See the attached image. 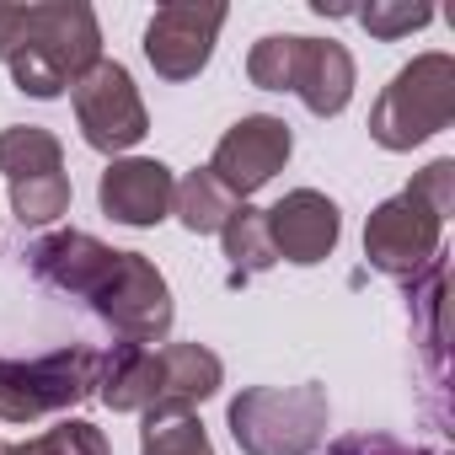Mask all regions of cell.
Returning <instances> with one entry per match:
<instances>
[{
  "label": "cell",
  "mask_w": 455,
  "mask_h": 455,
  "mask_svg": "<svg viewBox=\"0 0 455 455\" xmlns=\"http://www.w3.org/2000/svg\"><path fill=\"white\" fill-rule=\"evenodd\" d=\"M450 209H455V161L439 156L396 198L370 209V220H364V258H370V268L396 279V284L418 279L439 258V236H444Z\"/></svg>",
  "instance_id": "6da1fadb"
},
{
  "label": "cell",
  "mask_w": 455,
  "mask_h": 455,
  "mask_svg": "<svg viewBox=\"0 0 455 455\" xmlns=\"http://www.w3.org/2000/svg\"><path fill=\"white\" fill-rule=\"evenodd\" d=\"M97 60H102V28H97V12L86 0H38V6H22L17 38L6 54L17 92L54 102Z\"/></svg>",
  "instance_id": "7a4b0ae2"
},
{
  "label": "cell",
  "mask_w": 455,
  "mask_h": 455,
  "mask_svg": "<svg viewBox=\"0 0 455 455\" xmlns=\"http://www.w3.org/2000/svg\"><path fill=\"white\" fill-rule=\"evenodd\" d=\"M231 418V439L242 444V455H311L327 439V386L306 380V386H247L225 407Z\"/></svg>",
  "instance_id": "3957f363"
},
{
  "label": "cell",
  "mask_w": 455,
  "mask_h": 455,
  "mask_svg": "<svg viewBox=\"0 0 455 455\" xmlns=\"http://www.w3.org/2000/svg\"><path fill=\"white\" fill-rule=\"evenodd\" d=\"M455 118V60L450 54H418L391 76V86L370 108V140L380 150H412L450 129Z\"/></svg>",
  "instance_id": "277c9868"
},
{
  "label": "cell",
  "mask_w": 455,
  "mask_h": 455,
  "mask_svg": "<svg viewBox=\"0 0 455 455\" xmlns=\"http://www.w3.org/2000/svg\"><path fill=\"white\" fill-rule=\"evenodd\" d=\"M102 348L70 343L44 359H0V423H38L97 396Z\"/></svg>",
  "instance_id": "5b68a950"
},
{
  "label": "cell",
  "mask_w": 455,
  "mask_h": 455,
  "mask_svg": "<svg viewBox=\"0 0 455 455\" xmlns=\"http://www.w3.org/2000/svg\"><path fill=\"white\" fill-rule=\"evenodd\" d=\"M97 311V322H108L124 343H166L172 322H177V306H172V284L166 274L145 258V252H118L108 284L86 300Z\"/></svg>",
  "instance_id": "8992f818"
},
{
  "label": "cell",
  "mask_w": 455,
  "mask_h": 455,
  "mask_svg": "<svg viewBox=\"0 0 455 455\" xmlns=\"http://www.w3.org/2000/svg\"><path fill=\"white\" fill-rule=\"evenodd\" d=\"M70 102H76V124H81V140L102 156H124L134 150L145 134H150V113L140 102V86L134 76L118 65V60H97L76 86H70Z\"/></svg>",
  "instance_id": "52a82bcc"
},
{
  "label": "cell",
  "mask_w": 455,
  "mask_h": 455,
  "mask_svg": "<svg viewBox=\"0 0 455 455\" xmlns=\"http://www.w3.org/2000/svg\"><path fill=\"white\" fill-rule=\"evenodd\" d=\"M290 150H295V134H290L284 118H274V113H247V118H236L231 129L220 134V145H214V156H209V172L247 204L258 188H268V182L284 172Z\"/></svg>",
  "instance_id": "ba28073f"
},
{
  "label": "cell",
  "mask_w": 455,
  "mask_h": 455,
  "mask_svg": "<svg viewBox=\"0 0 455 455\" xmlns=\"http://www.w3.org/2000/svg\"><path fill=\"white\" fill-rule=\"evenodd\" d=\"M220 28H225V6H198V0H172V6H161L145 28L150 70L161 81H193L214 54Z\"/></svg>",
  "instance_id": "9c48e42d"
},
{
  "label": "cell",
  "mask_w": 455,
  "mask_h": 455,
  "mask_svg": "<svg viewBox=\"0 0 455 455\" xmlns=\"http://www.w3.org/2000/svg\"><path fill=\"white\" fill-rule=\"evenodd\" d=\"M268 220V242H274V258L295 263V268H311V263H327L338 236H343V214L327 193L316 188H295L284 193L274 209H263Z\"/></svg>",
  "instance_id": "30bf717a"
},
{
  "label": "cell",
  "mask_w": 455,
  "mask_h": 455,
  "mask_svg": "<svg viewBox=\"0 0 455 455\" xmlns=\"http://www.w3.org/2000/svg\"><path fill=\"white\" fill-rule=\"evenodd\" d=\"M172 166L156 161V156H118L108 161L102 182H97V198H102V214L129 225V231H150L172 214Z\"/></svg>",
  "instance_id": "8fae6325"
},
{
  "label": "cell",
  "mask_w": 455,
  "mask_h": 455,
  "mask_svg": "<svg viewBox=\"0 0 455 455\" xmlns=\"http://www.w3.org/2000/svg\"><path fill=\"white\" fill-rule=\"evenodd\" d=\"M113 263H118V247L97 242L92 231H54V236H38L28 247L33 279L60 290V295H76V300H92L108 284Z\"/></svg>",
  "instance_id": "7c38bea8"
},
{
  "label": "cell",
  "mask_w": 455,
  "mask_h": 455,
  "mask_svg": "<svg viewBox=\"0 0 455 455\" xmlns=\"http://www.w3.org/2000/svg\"><path fill=\"white\" fill-rule=\"evenodd\" d=\"M295 97L306 102L311 118H338L354 97V54L332 38H300Z\"/></svg>",
  "instance_id": "4fadbf2b"
},
{
  "label": "cell",
  "mask_w": 455,
  "mask_h": 455,
  "mask_svg": "<svg viewBox=\"0 0 455 455\" xmlns=\"http://www.w3.org/2000/svg\"><path fill=\"white\" fill-rule=\"evenodd\" d=\"M97 396L113 412H150L161 396V348L145 343H113L102 354V375H97Z\"/></svg>",
  "instance_id": "5bb4252c"
},
{
  "label": "cell",
  "mask_w": 455,
  "mask_h": 455,
  "mask_svg": "<svg viewBox=\"0 0 455 455\" xmlns=\"http://www.w3.org/2000/svg\"><path fill=\"white\" fill-rule=\"evenodd\" d=\"M225 386V364L204 343H166L161 348V396L150 412H193Z\"/></svg>",
  "instance_id": "9a60e30c"
},
{
  "label": "cell",
  "mask_w": 455,
  "mask_h": 455,
  "mask_svg": "<svg viewBox=\"0 0 455 455\" xmlns=\"http://www.w3.org/2000/svg\"><path fill=\"white\" fill-rule=\"evenodd\" d=\"M236 209H242V198L225 188L209 166L188 172V177L172 188V214L182 220V231H193V236H220L225 220H231Z\"/></svg>",
  "instance_id": "2e32d148"
},
{
  "label": "cell",
  "mask_w": 455,
  "mask_h": 455,
  "mask_svg": "<svg viewBox=\"0 0 455 455\" xmlns=\"http://www.w3.org/2000/svg\"><path fill=\"white\" fill-rule=\"evenodd\" d=\"M49 172H65V145L54 129H38V124L0 129V177L28 182V177H49Z\"/></svg>",
  "instance_id": "e0dca14e"
},
{
  "label": "cell",
  "mask_w": 455,
  "mask_h": 455,
  "mask_svg": "<svg viewBox=\"0 0 455 455\" xmlns=\"http://www.w3.org/2000/svg\"><path fill=\"white\" fill-rule=\"evenodd\" d=\"M220 247H225V258H231L236 279L268 274V268L279 263V258H274V242H268V220H263V209H252V204H242L231 220H225Z\"/></svg>",
  "instance_id": "ac0fdd59"
},
{
  "label": "cell",
  "mask_w": 455,
  "mask_h": 455,
  "mask_svg": "<svg viewBox=\"0 0 455 455\" xmlns=\"http://www.w3.org/2000/svg\"><path fill=\"white\" fill-rule=\"evenodd\" d=\"M140 455H214V444L193 412H145Z\"/></svg>",
  "instance_id": "d6986e66"
},
{
  "label": "cell",
  "mask_w": 455,
  "mask_h": 455,
  "mask_svg": "<svg viewBox=\"0 0 455 455\" xmlns=\"http://www.w3.org/2000/svg\"><path fill=\"white\" fill-rule=\"evenodd\" d=\"M70 209V177L65 172H49V177H28V182H12V214L22 225H54L60 214Z\"/></svg>",
  "instance_id": "ffe728a7"
},
{
  "label": "cell",
  "mask_w": 455,
  "mask_h": 455,
  "mask_svg": "<svg viewBox=\"0 0 455 455\" xmlns=\"http://www.w3.org/2000/svg\"><path fill=\"white\" fill-rule=\"evenodd\" d=\"M295 65H300V38L295 33H268L247 54V76L263 92H295Z\"/></svg>",
  "instance_id": "44dd1931"
},
{
  "label": "cell",
  "mask_w": 455,
  "mask_h": 455,
  "mask_svg": "<svg viewBox=\"0 0 455 455\" xmlns=\"http://www.w3.org/2000/svg\"><path fill=\"white\" fill-rule=\"evenodd\" d=\"M428 22H434V12H428V6H407V0H370V6L359 12V28H364L370 38H380V44L407 38V33L428 28Z\"/></svg>",
  "instance_id": "7402d4cb"
},
{
  "label": "cell",
  "mask_w": 455,
  "mask_h": 455,
  "mask_svg": "<svg viewBox=\"0 0 455 455\" xmlns=\"http://www.w3.org/2000/svg\"><path fill=\"white\" fill-rule=\"evenodd\" d=\"M38 450L44 455H108V434L86 418H65L38 439Z\"/></svg>",
  "instance_id": "603a6c76"
},
{
  "label": "cell",
  "mask_w": 455,
  "mask_h": 455,
  "mask_svg": "<svg viewBox=\"0 0 455 455\" xmlns=\"http://www.w3.org/2000/svg\"><path fill=\"white\" fill-rule=\"evenodd\" d=\"M332 455H444V450H412L391 434H343L332 439Z\"/></svg>",
  "instance_id": "cb8c5ba5"
},
{
  "label": "cell",
  "mask_w": 455,
  "mask_h": 455,
  "mask_svg": "<svg viewBox=\"0 0 455 455\" xmlns=\"http://www.w3.org/2000/svg\"><path fill=\"white\" fill-rule=\"evenodd\" d=\"M17 22H22V6H12V0H0V60L12 54V38H17Z\"/></svg>",
  "instance_id": "d4e9b609"
},
{
  "label": "cell",
  "mask_w": 455,
  "mask_h": 455,
  "mask_svg": "<svg viewBox=\"0 0 455 455\" xmlns=\"http://www.w3.org/2000/svg\"><path fill=\"white\" fill-rule=\"evenodd\" d=\"M0 455H44L38 439H22V444H0Z\"/></svg>",
  "instance_id": "484cf974"
}]
</instances>
